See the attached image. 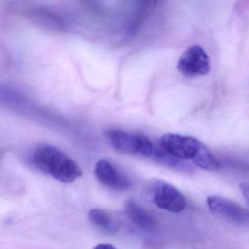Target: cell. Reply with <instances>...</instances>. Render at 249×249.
<instances>
[{
  "label": "cell",
  "instance_id": "obj_7",
  "mask_svg": "<svg viewBox=\"0 0 249 249\" xmlns=\"http://www.w3.org/2000/svg\"><path fill=\"white\" fill-rule=\"evenodd\" d=\"M94 175L102 184L110 189L125 191L132 186L130 179L106 160L97 161L94 168Z\"/></svg>",
  "mask_w": 249,
  "mask_h": 249
},
{
  "label": "cell",
  "instance_id": "obj_11",
  "mask_svg": "<svg viewBox=\"0 0 249 249\" xmlns=\"http://www.w3.org/2000/svg\"><path fill=\"white\" fill-rule=\"evenodd\" d=\"M240 191H241L242 195L245 196L246 200H248V198H249V186H248L247 183H242L240 185Z\"/></svg>",
  "mask_w": 249,
  "mask_h": 249
},
{
  "label": "cell",
  "instance_id": "obj_12",
  "mask_svg": "<svg viewBox=\"0 0 249 249\" xmlns=\"http://www.w3.org/2000/svg\"><path fill=\"white\" fill-rule=\"evenodd\" d=\"M93 249H117L113 245L109 244V243H101V244L97 245V246Z\"/></svg>",
  "mask_w": 249,
  "mask_h": 249
},
{
  "label": "cell",
  "instance_id": "obj_5",
  "mask_svg": "<svg viewBox=\"0 0 249 249\" xmlns=\"http://www.w3.org/2000/svg\"><path fill=\"white\" fill-rule=\"evenodd\" d=\"M153 199L159 208L170 212H182L186 207V199L181 192L163 180H154Z\"/></svg>",
  "mask_w": 249,
  "mask_h": 249
},
{
  "label": "cell",
  "instance_id": "obj_4",
  "mask_svg": "<svg viewBox=\"0 0 249 249\" xmlns=\"http://www.w3.org/2000/svg\"><path fill=\"white\" fill-rule=\"evenodd\" d=\"M178 69L185 76H202L209 73L211 60L202 46L194 45L186 49L180 56Z\"/></svg>",
  "mask_w": 249,
  "mask_h": 249
},
{
  "label": "cell",
  "instance_id": "obj_10",
  "mask_svg": "<svg viewBox=\"0 0 249 249\" xmlns=\"http://www.w3.org/2000/svg\"><path fill=\"white\" fill-rule=\"evenodd\" d=\"M89 218L91 224L103 231L115 233L119 230V223L104 210L99 208L90 210Z\"/></svg>",
  "mask_w": 249,
  "mask_h": 249
},
{
  "label": "cell",
  "instance_id": "obj_8",
  "mask_svg": "<svg viewBox=\"0 0 249 249\" xmlns=\"http://www.w3.org/2000/svg\"><path fill=\"white\" fill-rule=\"evenodd\" d=\"M125 207L128 215L135 225L145 231H151L155 230L156 221L152 215L140 207L135 201L128 200Z\"/></svg>",
  "mask_w": 249,
  "mask_h": 249
},
{
  "label": "cell",
  "instance_id": "obj_3",
  "mask_svg": "<svg viewBox=\"0 0 249 249\" xmlns=\"http://www.w3.org/2000/svg\"><path fill=\"white\" fill-rule=\"evenodd\" d=\"M159 147L176 158L194 162L206 146L193 137L168 133L160 138Z\"/></svg>",
  "mask_w": 249,
  "mask_h": 249
},
{
  "label": "cell",
  "instance_id": "obj_9",
  "mask_svg": "<svg viewBox=\"0 0 249 249\" xmlns=\"http://www.w3.org/2000/svg\"><path fill=\"white\" fill-rule=\"evenodd\" d=\"M151 157L157 162L177 171L184 173H192L194 171V167L189 162L167 154L160 147L154 148Z\"/></svg>",
  "mask_w": 249,
  "mask_h": 249
},
{
  "label": "cell",
  "instance_id": "obj_2",
  "mask_svg": "<svg viewBox=\"0 0 249 249\" xmlns=\"http://www.w3.org/2000/svg\"><path fill=\"white\" fill-rule=\"evenodd\" d=\"M105 135L112 147L122 154L151 157L155 148L151 140L142 134L110 129L106 131Z\"/></svg>",
  "mask_w": 249,
  "mask_h": 249
},
{
  "label": "cell",
  "instance_id": "obj_1",
  "mask_svg": "<svg viewBox=\"0 0 249 249\" xmlns=\"http://www.w3.org/2000/svg\"><path fill=\"white\" fill-rule=\"evenodd\" d=\"M33 161L39 170L62 183H72L82 175L74 160L52 145L43 144L37 147L33 153Z\"/></svg>",
  "mask_w": 249,
  "mask_h": 249
},
{
  "label": "cell",
  "instance_id": "obj_6",
  "mask_svg": "<svg viewBox=\"0 0 249 249\" xmlns=\"http://www.w3.org/2000/svg\"><path fill=\"white\" fill-rule=\"evenodd\" d=\"M207 204L211 211L235 224L245 225L249 223V211L234 201L213 195L207 198Z\"/></svg>",
  "mask_w": 249,
  "mask_h": 249
}]
</instances>
